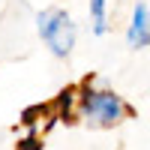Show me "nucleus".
<instances>
[{
    "mask_svg": "<svg viewBox=\"0 0 150 150\" xmlns=\"http://www.w3.org/2000/svg\"><path fill=\"white\" fill-rule=\"evenodd\" d=\"M78 111L87 117V123L93 126H117L120 120H126L132 114V108L123 102V96L111 93V90H93V81L87 78L78 96Z\"/></svg>",
    "mask_w": 150,
    "mask_h": 150,
    "instance_id": "obj_1",
    "label": "nucleus"
},
{
    "mask_svg": "<svg viewBox=\"0 0 150 150\" xmlns=\"http://www.w3.org/2000/svg\"><path fill=\"white\" fill-rule=\"evenodd\" d=\"M36 24H39V36L45 39V45L51 48L54 57H66L72 51V45H75V24L66 15V9H57V6L45 9V12H39Z\"/></svg>",
    "mask_w": 150,
    "mask_h": 150,
    "instance_id": "obj_2",
    "label": "nucleus"
},
{
    "mask_svg": "<svg viewBox=\"0 0 150 150\" xmlns=\"http://www.w3.org/2000/svg\"><path fill=\"white\" fill-rule=\"evenodd\" d=\"M147 42H150V12H147L144 0H138L135 12H132V24H129V45L132 48H147Z\"/></svg>",
    "mask_w": 150,
    "mask_h": 150,
    "instance_id": "obj_3",
    "label": "nucleus"
},
{
    "mask_svg": "<svg viewBox=\"0 0 150 150\" xmlns=\"http://www.w3.org/2000/svg\"><path fill=\"white\" fill-rule=\"evenodd\" d=\"M90 18H93V33L102 36L108 30V0H90Z\"/></svg>",
    "mask_w": 150,
    "mask_h": 150,
    "instance_id": "obj_4",
    "label": "nucleus"
},
{
    "mask_svg": "<svg viewBox=\"0 0 150 150\" xmlns=\"http://www.w3.org/2000/svg\"><path fill=\"white\" fill-rule=\"evenodd\" d=\"M42 147H45V144H42L39 135H27V138L18 141V150H42Z\"/></svg>",
    "mask_w": 150,
    "mask_h": 150,
    "instance_id": "obj_5",
    "label": "nucleus"
}]
</instances>
